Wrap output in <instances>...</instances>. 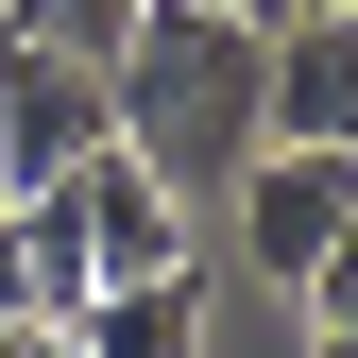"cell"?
I'll list each match as a JSON object with an SVG mask.
<instances>
[{"label": "cell", "mask_w": 358, "mask_h": 358, "mask_svg": "<svg viewBox=\"0 0 358 358\" xmlns=\"http://www.w3.org/2000/svg\"><path fill=\"white\" fill-rule=\"evenodd\" d=\"M256 34H273V17H222V0H137V34L103 52V137L205 205L222 171L273 137V120H256Z\"/></svg>", "instance_id": "1"}, {"label": "cell", "mask_w": 358, "mask_h": 358, "mask_svg": "<svg viewBox=\"0 0 358 358\" xmlns=\"http://www.w3.org/2000/svg\"><path fill=\"white\" fill-rule=\"evenodd\" d=\"M222 205H239V256H256V273L307 290V273L358 239V154H341V137H256L239 171H222Z\"/></svg>", "instance_id": "2"}, {"label": "cell", "mask_w": 358, "mask_h": 358, "mask_svg": "<svg viewBox=\"0 0 358 358\" xmlns=\"http://www.w3.org/2000/svg\"><path fill=\"white\" fill-rule=\"evenodd\" d=\"M85 154H103V69L0 34V188H52V171H85Z\"/></svg>", "instance_id": "3"}, {"label": "cell", "mask_w": 358, "mask_h": 358, "mask_svg": "<svg viewBox=\"0 0 358 358\" xmlns=\"http://www.w3.org/2000/svg\"><path fill=\"white\" fill-rule=\"evenodd\" d=\"M256 120L273 137H358V17L341 0H290L256 34Z\"/></svg>", "instance_id": "4"}, {"label": "cell", "mask_w": 358, "mask_h": 358, "mask_svg": "<svg viewBox=\"0 0 358 358\" xmlns=\"http://www.w3.org/2000/svg\"><path fill=\"white\" fill-rule=\"evenodd\" d=\"M69 222H85V273H171V256H188V188H171V171H137L120 137L69 171Z\"/></svg>", "instance_id": "5"}, {"label": "cell", "mask_w": 358, "mask_h": 358, "mask_svg": "<svg viewBox=\"0 0 358 358\" xmlns=\"http://www.w3.org/2000/svg\"><path fill=\"white\" fill-rule=\"evenodd\" d=\"M69 358H205V256H171V273H85L69 290Z\"/></svg>", "instance_id": "6"}, {"label": "cell", "mask_w": 358, "mask_h": 358, "mask_svg": "<svg viewBox=\"0 0 358 358\" xmlns=\"http://www.w3.org/2000/svg\"><path fill=\"white\" fill-rule=\"evenodd\" d=\"M0 34H34V52H69V69H103L120 34H137V0H0Z\"/></svg>", "instance_id": "7"}, {"label": "cell", "mask_w": 358, "mask_h": 358, "mask_svg": "<svg viewBox=\"0 0 358 358\" xmlns=\"http://www.w3.org/2000/svg\"><path fill=\"white\" fill-rule=\"evenodd\" d=\"M307 358H358V324H307Z\"/></svg>", "instance_id": "8"}, {"label": "cell", "mask_w": 358, "mask_h": 358, "mask_svg": "<svg viewBox=\"0 0 358 358\" xmlns=\"http://www.w3.org/2000/svg\"><path fill=\"white\" fill-rule=\"evenodd\" d=\"M222 17H290V0H222Z\"/></svg>", "instance_id": "9"}]
</instances>
